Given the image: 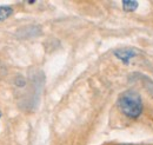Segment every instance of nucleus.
Wrapping results in <instances>:
<instances>
[{
	"label": "nucleus",
	"mask_w": 153,
	"mask_h": 145,
	"mask_svg": "<svg viewBox=\"0 0 153 145\" xmlns=\"http://www.w3.org/2000/svg\"><path fill=\"white\" fill-rule=\"evenodd\" d=\"M118 106L126 117L137 119L143 112V100L139 93L134 91H126L119 96Z\"/></svg>",
	"instance_id": "f257e3e1"
},
{
	"label": "nucleus",
	"mask_w": 153,
	"mask_h": 145,
	"mask_svg": "<svg viewBox=\"0 0 153 145\" xmlns=\"http://www.w3.org/2000/svg\"><path fill=\"white\" fill-rule=\"evenodd\" d=\"M115 57L118 59H120L124 64L128 65L131 63V60L133 59L134 57L137 55V52L134 51L133 49H119L114 52Z\"/></svg>",
	"instance_id": "f03ea898"
},
{
	"label": "nucleus",
	"mask_w": 153,
	"mask_h": 145,
	"mask_svg": "<svg viewBox=\"0 0 153 145\" xmlns=\"http://www.w3.org/2000/svg\"><path fill=\"white\" fill-rule=\"evenodd\" d=\"M13 14V8L10 6H0V21L6 20Z\"/></svg>",
	"instance_id": "7ed1b4c3"
},
{
	"label": "nucleus",
	"mask_w": 153,
	"mask_h": 145,
	"mask_svg": "<svg viewBox=\"0 0 153 145\" xmlns=\"http://www.w3.org/2000/svg\"><path fill=\"white\" fill-rule=\"evenodd\" d=\"M123 7L125 11L127 12H132L135 11L137 7H138V2L137 1H132V0H128V1H123Z\"/></svg>",
	"instance_id": "20e7f679"
},
{
	"label": "nucleus",
	"mask_w": 153,
	"mask_h": 145,
	"mask_svg": "<svg viewBox=\"0 0 153 145\" xmlns=\"http://www.w3.org/2000/svg\"><path fill=\"white\" fill-rule=\"evenodd\" d=\"M0 117H1V111H0Z\"/></svg>",
	"instance_id": "39448f33"
}]
</instances>
